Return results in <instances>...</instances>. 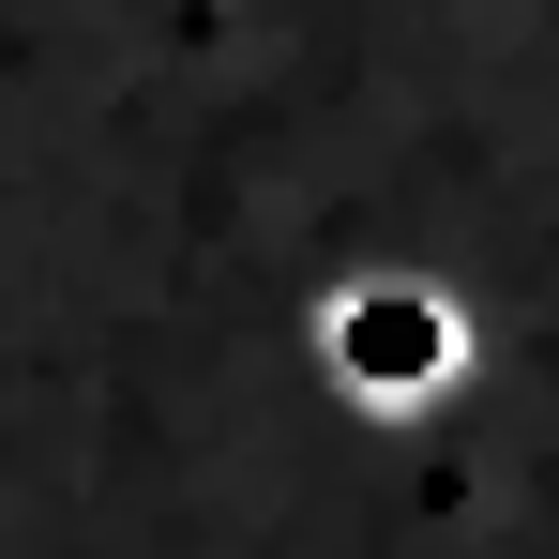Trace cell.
<instances>
[{"label": "cell", "mask_w": 559, "mask_h": 559, "mask_svg": "<svg viewBox=\"0 0 559 559\" xmlns=\"http://www.w3.org/2000/svg\"><path fill=\"white\" fill-rule=\"evenodd\" d=\"M318 333H333V378L378 393V408H408V393H439V378L468 364V333H454V302H439V287H348Z\"/></svg>", "instance_id": "6da1fadb"}]
</instances>
